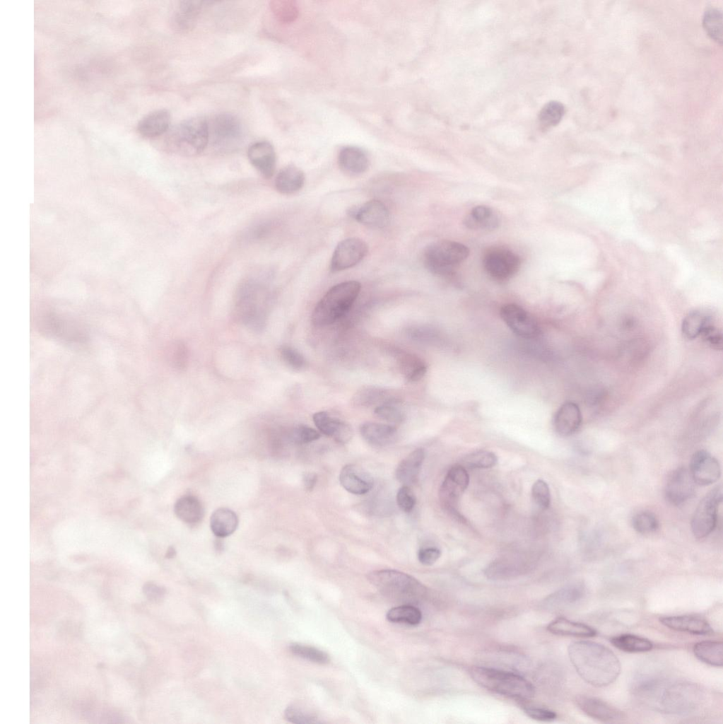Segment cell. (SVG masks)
<instances>
[{"instance_id": "obj_1", "label": "cell", "mask_w": 723, "mask_h": 724, "mask_svg": "<svg viewBox=\"0 0 723 724\" xmlns=\"http://www.w3.org/2000/svg\"><path fill=\"white\" fill-rule=\"evenodd\" d=\"M569 658L580 677L596 687L608 686L621 673V663L613 652L602 644L579 641L570 644Z\"/></svg>"}, {"instance_id": "obj_2", "label": "cell", "mask_w": 723, "mask_h": 724, "mask_svg": "<svg viewBox=\"0 0 723 724\" xmlns=\"http://www.w3.org/2000/svg\"><path fill=\"white\" fill-rule=\"evenodd\" d=\"M637 691L654 707L667 713H689L701 700V693L696 686L685 682L667 684L657 677L645 678Z\"/></svg>"}, {"instance_id": "obj_3", "label": "cell", "mask_w": 723, "mask_h": 724, "mask_svg": "<svg viewBox=\"0 0 723 724\" xmlns=\"http://www.w3.org/2000/svg\"><path fill=\"white\" fill-rule=\"evenodd\" d=\"M367 577L379 592L395 602L411 605L422 600L427 593L425 586L420 581L399 571H374Z\"/></svg>"}, {"instance_id": "obj_4", "label": "cell", "mask_w": 723, "mask_h": 724, "mask_svg": "<svg viewBox=\"0 0 723 724\" xmlns=\"http://www.w3.org/2000/svg\"><path fill=\"white\" fill-rule=\"evenodd\" d=\"M469 672L476 684L503 696L527 699L535 694V688L529 681L513 672L481 666L471 667Z\"/></svg>"}, {"instance_id": "obj_5", "label": "cell", "mask_w": 723, "mask_h": 724, "mask_svg": "<svg viewBox=\"0 0 723 724\" xmlns=\"http://www.w3.org/2000/svg\"><path fill=\"white\" fill-rule=\"evenodd\" d=\"M360 284L348 281L331 287L316 305L312 322L317 327H324L335 322L344 315L356 300Z\"/></svg>"}, {"instance_id": "obj_6", "label": "cell", "mask_w": 723, "mask_h": 724, "mask_svg": "<svg viewBox=\"0 0 723 724\" xmlns=\"http://www.w3.org/2000/svg\"><path fill=\"white\" fill-rule=\"evenodd\" d=\"M209 141L208 123L202 117L187 119L167 134L165 143L171 151L184 156L201 153Z\"/></svg>"}, {"instance_id": "obj_7", "label": "cell", "mask_w": 723, "mask_h": 724, "mask_svg": "<svg viewBox=\"0 0 723 724\" xmlns=\"http://www.w3.org/2000/svg\"><path fill=\"white\" fill-rule=\"evenodd\" d=\"M269 298L267 288L258 279H249L240 286L237 296V308L240 318L247 327L257 331L264 327V308Z\"/></svg>"}, {"instance_id": "obj_8", "label": "cell", "mask_w": 723, "mask_h": 724, "mask_svg": "<svg viewBox=\"0 0 723 724\" xmlns=\"http://www.w3.org/2000/svg\"><path fill=\"white\" fill-rule=\"evenodd\" d=\"M469 255V248L462 243L452 240H440L431 243L425 248L423 262L427 269L432 274L449 276Z\"/></svg>"}, {"instance_id": "obj_9", "label": "cell", "mask_w": 723, "mask_h": 724, "mask_svg": "<svg viewBox=\"0 0 723 724\" xmlns=\"http://www.w3.org/2000/svg\"><path fill=\"white\" fill-rule=\"evenodd\" d=\"M723 500L722 485L710 491L698 503L691 520V530L698 539L707 537L716 527L717 510Z\"/></svg>"}, {"instance_id": "obj_10", "label": "cell", "mask_w": 723, "mask_h": 724, "mask_svg": "<svg viewBox=\"0 0 723 724\" xmlns=\"http://www.w3.org/2000/svg\"><path fill=\"white\" fill-rule=\"evenodd\" d=\"M209 141L221 151L237 146L242 139V128L239 119L230 113H221L208 123Z\"/></svg>"}, {"instance_id": "obj_11", "label": "cell", "mask_w": 723, "mask_h": 724, "mask_svg": "<svg viewBox=\"0 0 723 724\" xmlns=\"http://www.w3.org/2000/svg\"><path fill=\"white\" fill-rule=\"evenodd\" d=\"M469 484V476L464 467L456 465L448 470L439 491L440 502L447 511L458 514L457 502Z\"/></svg>"}, {"instance_id": "obj_12", "label": "cell", "mask_w": 723, "mask_h": 724, "mask_svg": "<svg viewBox=\"0 0 723 724\" xmlns=\"http://www.w3.org/2000/svg\"><path fill=\"white\" fill-rule=\"evenodd\" d=\"M521 260L517 255L504 248H495L488 252L483 258V266L487 273L496 280H507L519 270Z\"/></svg>"}, {"instance_id": "obj_13", "label": "cell", "mask_w": 723, "mask_h": 724, "mask_svg": "<svg viewBox=\"0 0 723 724\" xmlns=\"http://www.w3.org/2000/svg\"><path fill=\"white\" fill-rule=\"evenodd\" d=\"M368 253V245L358 238H348L336 247L331 260L333 272L353 267L362 261Z\"/></svg>"}, {"instance_id": "obj_14", "label": "cell", "mask_w": 723, "mask_h": 724, "mask_svg": "<svg viewBox=\"0 0 723 724\" xmlns=\"http://www.w3.org/2000/svg\"><path fill=\"white\" fill-rule=\"evenodd\" d=\"M500 315L509 328L521 337L533 339L539 334L540 329L537 322L518 305H505L501 308Z\"/></svg>"}, {"instance_id": "obj_15", "label": "cell", "mask_w": 723, "mask_h": 724, "mask_svg": "<svg viewBox=\"0 0 723 724\" xmlns=\"http://www.w3.org/2000/svg\"><path fill=\"white\" fill-rule=\"evenodd\" d=\"M695 483L689 469L681 467L674 469L669 476L665 486L666 499L672 505L679 506L694 494Z\"/></svg>"}, {"instance_id": "obj_16", "label": "cell", "mask_w": 723, "mask_h": 724, "mask_svg": "<svg viewBox=\"0 0 723 724\" xmlns=\"http://www.w3.org/2000/svg\"><path fill=\"white\" fill-rule=\"evenodd\" d=\"M688 469L695 484L703 486L716 482L721 474L719 462L704 450H698L693 455Z\"/></svg>"}, {"instance_id": "obj_17", "label": "cell", "mask_w": 723, "mask_h": 724, "mask_svg": "<svg viewBox=\"0 0 723 724\" xmlns=\"http://www.w3.org/2000/svg\"><path fill=\"white\" fill-rule=\"evenodd\" d=\"M350 213L358 222L371 228H382L389 223V212L386 206L378 200L369 201L352 209Z\"/></svg>"}, {"instance_id": "obj_18", "label": "cell", "mask_w": 723, "mask_h": 724, "mask_svg": "<svg viewBox=\"0 0 723 724\" xmlns=\"http://www.w3.org/2000/svg\"><path fill=\"white\" fill-rule=\"evenodd\" d=\"M576 703L586 715L604 723L617 722L624 717L620 710L594 696H580Z\"/></svg>"}, {"instance_id": "obj_19", "label": "cell", "mask_w": 723, "mask_h": 724, "mask_svg": "<svg viewBox=\"0 0 723 724\" xmlns=\"http://www.w3.org/2000/svg\"><path fill=\"white\" fill-rule=\"evenodd\" d=\"M339 479L341 485L347 491L355 495L367 494L373 486L371 475L364 469L353 464L343 467Z\"/></svg>"}, {"instance_id": "obj_20", "label": "cell", "mask_w": 723, "mask_h": 724, "mask_svg": "<svg viewBox=\"0 0 723 724\" xmlns=\"http://www.w3.org/2000/svg\"><path fill=\"white\" fill-rule=\"evenodd\" d=\"M251 164L265 178L273 176L276 168V153L268 141H261L252 144L247 151Z\"/></svg>"}, {"instance_id": "obj_21", "label": "cell", "mask_w": 723, "mask_h": 724, "mask_svg": "<svg viewBox=\"0 0 723 724\" xmlns=\"http://www.w3.org/2000/svg\"><path fill=\"white\" fill-rule=\"evenodd\" d=\"M312 419L321 433L338 443H346L353 436V430L349 424L333 417L327 411L316 412Z\"/></svg>"}, {"instance_id": "obj_22", "label": "cell", "mask_w": 723, "mask_h": 724, "mask_svg": "<svg viewBox=\"0 0 723 724\" xmlns=\"http://www.w3.org/2000/svg\"><path fill=\"white\" fill-rule=\"evenodd\" d=\"M664 626L676 631L694 635H712L713 629L704 619L690 615L668 616L659 618Z\"/></svg>"}, {"instance_id": "obj_23", "label": "cell", "mask_w": 723, "mask_h": 724, "mask_svg": "<svg viewBox=\"0 0 723 724\" xmlns=\"http://www.w3.org/2000/svg\"><path fill=\"white\" fill-rule=\"evenodd\" d=\"M585 593V587L582 583L569 584L545 598L543 606L549 610L563 609L578 603L584 597Z\"/></svg>"}, {"instance_id": "obj_24", "label": "cell", "mask_w": 723, "mask_h": 724, "mask_svg": "<svg viewBox=\"0 0 723 724\" xmlns=\"http://www.w3.org/2000/svg\"><path fill=\"white\" fill-rule=\"evenodd\" d=\"M581 423V411L578 405L572 402L564 403L556 412L554 419L555 429L562 436H569L575 433Z\"/></svg>"}, {"instance_id": "obj_25", "label": "cell", "mask_w": 723, "mask_h": 724, "mask_svg": "<svg viewBox=\"0 0 723 724\" xmlns=\"http://www.w3.org/2000/svg\"><path fill=\"white\" fill-rule=\"evenodd\" d=\"M360 433L367 443L377 447L394 443L397 436V430L395 427L370 421L361 424Z\"/></svg>"}, {"instance_id": "obj_26", "label": "cell", "mask_w": 723, "mask_h": 724, "mask_svg": "<svg viewBox=\"0 0 723 724\" xmlns=\"http://www.w3.org/2000/svg\"><path fill=\"white\" fill-rule=\"evenodd\" d=\"M339 165L345 173L355 176L366 171L369 160L366 153L355 146H346L339 154Z\"/></svg>"}, {"instance_id": "obj_27", "label": "cell", "mask_w": 723, "mask_h": 724, "mask_svg": "<svg viewBox=\"0 0 723 724\" xmlns=\"http://www.w3.org/2000/svg\"><path fill=\"white\" fill-rule=\"evenodd\" d=\"M425 459V451L418 448L406 455L398 465L395 471L396 479L403 485L409 486L418 479Z\"/></svg>"}, {"instance_id": "obj_28", "label": "cell", "mask_w": 723, "mask_h": 724, "mask_svg": "<svg viewBox=\"0 0 723 724\" xmlns=\"http://www.w3.org/2000/svg\"><path fill=\"white\" fill-rule=\"evenodd\" d=\"M206 3L203 1H180L172 16L175 28L181 31H187L193 28L201 11Z\"/></svg>"}, {"instance_id": "obj_29", "label": "cell", "mask_w": 723, "mask_h": 724, "mask_svg": "<svg viewBox=\"0 0 723 724\" xmlns=\"http://www.w3.org/2000/svg\"><path fill=\"white\" fill-rule=\"evenodd\" d=\"M170 121V114L167 110H155L148 114L139 121L137 129L141 135L146 137L158 136L168 130Z\"/></svg>"}, {"instance_id": "obj_30", "label": "cell", "mask_w": 723, "mask_h": 724, "mask_svg": "<svg viewBox=\"0 0 723 724\" xmlns=\"http://www.w3.org/2000/svg\"><path fill=\"white\" fill-rule=\"evenodd\" d=\"M546 629L550 633L559 636L590 638L596 635V630L592 627L564 617L553 619L548 624Z\"/></svg>"}, {"instance_id": "obj_31", "label": "cell", "mask_w": 723, "mask_h": 724, "mask_svg": "<svg viewBox=\"0 0 723 724\" xmlns=\"http://www.w3.org/2000/svg\"><path fill=\"white\" fill-rule=\"evenodd\" d=\"M305 175L298 167L290 165L282 168L275 179L276 190L283 194H291L304 185Z\"/></svg>"}, {"instance_id": "obj_32", "label": "cell", "mask_w": 723, "mask_h": 724, "mask_svg": "<svg viewBox=\"0 0 723 724\" xmlns=\"http://www.w3.org/2000/svg\"><path fill=\"white\" fill-rule=\"evenodd\" d=\"M464 223L471 229L492 230L498 227L500 218L490 207L479 205L471 209L464 218Z\"/></svg>"}, {"instance_id": "obj_33", "label": "cell", "mask_w": 723, "mask_h": 724, "mask_svg": "<svg viewBox=\"0 0 723 724\" xmlns=\"http://www.w3.org/2000/svg\"><path fill=\"white\" fill-rule=\"evenodd\" d=\"M238 525V518L234 511L226 508L216 510L211 516L210 526L218 537H225L233 534Z\"/></svg>"}, {"instance_id": "obj_34", "label": "cell", "mask_w": 723, "mask_h": 724, "mask_svg": "<svg viewBox=\"0 0 723 724\" xmlns=\"http://www.w3.org/2000/svg\"><path fill=\"white\" fill-rule=\"evenodd\" d=\"M174 512L182 521L194 524L202 518L204 508L198 498L192 496H184L176 501Z\"/></svg>"}, {"instance_id": "obj_35", "label": "cell", "mask_w": 723, "mask_h": 724, "mask_svg": "<svg viewBox=\"0 0 723 724\" xmlns=\"http://www.w3.org/2000/svg\"><path fill=\"white\" fill-rule=\"evenodd\" d=\"M695 656L700 661L714 667L723 665V643L718 641H703L693 646Z\"/></svg>"}, {"instance_id": "obj_36", "label": "cell", "mask_w": 723, "mask_h": 724, "mask_svg": "<svg viewBox=\"0 0 723 724\" xmlns=\"http://www.w3.org/2000/svg\"><path fill=\"white\" fill-rule=\"evenodd\" d=\"M610 642L616 648L627 653H643L653 648V643L649 639L630 634L614 636Z\"/></svg>"}, {"instance_id": "obj_37", "label": "cell", "mask_w": 723, "mask_h": 724, "mask_svg": "<svg viewBox=\"0 0 723 724\" xmlns=\"http://www.w3.org/2000/svg\"><path fill=\"white\" fill-rule=\"evenodd\" d=\"M712 321V317L703 311H691L683 320L682 333L687 339H694L700 336L704 328Z\"/></svg>"}, {"instance_id": "obj_38", "label": "cell", "mask_w": 723, "mask_h": 724, "mask_svg": "<svg viewBox=\"0 0 723 724\" xmlns=\"http://www.w3.org/2000/svg\"><path fill=\"white\" fill-rule=\"evenodd\" d=\"M386 617L393 623H404L417 625L422 619V614L418 608L412 605H403L390 609Z\"/></svg>"}, {"instance_id": "obj_39", "label": "cell", "mask_w": 723, "mask_h": 724, "mask_svg": "<svg viewBox=\"0 0 723 724\" xmlns=\"http://www.w3.org/2000/svg\"><path fill=\"white\" fill-rule=\"evenodd\" d=\"M270 8L275 18L283 23L294 21L299 13L297 3L292 0H273Z\"/></svg>"}, {"instance_id": "obj_40", "label": "cell", "mask_w": 723, "mask_h": 724, "mask_svg": "<svg viewBox=\"0 0 723 724\" xmlns=\"http://www.w3.org/2000/svg\"><path fill=\"white\" fill-rule=\"evenodd\" d=\"M703 26L716 42H722V13L717 8H708L703 16Z\"/></svg>"}, {"instance_id": "obj_41", "label": "cell", "mask_w": 723, "mask_h": 724, "mask_svg": "<svg viewBox=\"0 0 723 724\" xmlns=\"http://www.w3.org/2000/svg\"><path fill=\"white\" fill-rule=\"evenodd\" d=\"M519 572L518 566L507 560L495 561L488 565L485 571L487 577L493 580L507 579L517 575Z\"/></svg>"}, {"instance_id": "obj_42", "label": "cell", "mask_w": 723, "mask_h": 724, "mask_svg": "<svg viewBox=\"0 0 723 724\" xmlns=\"http://www.w3.org/2000/svg\"><path fill=\"white\" fill-rule=\"evenodd\" d=\"M290 650L294 655L315 663L324 665L330 661L327 653L310 646L293 643L290 646Z\"/></svg>"}, {"instance_id": "obj_43", "label": "cell", "mask_w": 723, "mask_h": 724, "mask_svg": "<svg viewBox=\"0 0 723 724\" xmlns=\"http://www.w3.org/2000/svg\"><path fill=\"white\" fill-rule=\"evenodd\" d=\"M632 525L640 534H650L658 530L659 524L656 515L650 511H640L632 518Z\"/></svg>"}, {"instance_id": "obj_44", "label": "cell", "mask_w": 723, "mask_h": 724, "mask_svg": "<svg viewBox=\"0 0 723 724\" xmlns=\"http://www.w3.org/2000/svg\"><path fill=\"white\" fill-rule=\"evenodd\" d=\"M565 113L563 105L558 101L546 104L539 112V119L543 127H549L557 124Z\"/></svg>"}, {"instance_id": "obj_45", "label": "cell", "mask_w": 723, "mask_h": 724, "mask_svg": "<svg viewBox=\"0 0 723 724\" xmlns=\"http://www.w3.org/2000/svg\"><path fill=\"white\" fill-rule=\"evenodd\" d=\"M355 402L364 406H370L374 404L380 403V405L387 403H396L392 397L387 393L378 389L367 388L357 393Z\"/></svg>"}, {"instance_id": "obj_46", "label": "cell", "mask_w": 723, "mask_h": 724, "mask_svg": "<svg viewBox=\"0 0 723 724\" xmlns=\"http://www.w3.org/2000/svg\"><path fill=\"white\" fill-rule=\"evenodd\" d=\"M498 459L496 455L488 450L474 452L464 459V465L469 468H490L495 465Z\"/></svg>"}, {"instance_id": "obj_47", "label": "cell", "mask_w": 723, "mask_h": 724, "mask_svg": "<svg viewBox=\"0 0 723 724\" xmlns=\"http://www.w3.org/2000/svg\"><path fill=\"white\" fill-rule=\"evenodd\" d=\"M395 403H387L377 406L375 414L380 419L392 424H400L405 416L403 411L394 406Z\"/></svg>"}, {"instance_id": "obj_48", "label": "cell", "mask_w": 723, "mask_h": 724, "mask_svg": "<svg viewBox=\"0 0 723 724\" xmlns=\"http://www.w3.org/2000/svg\"><path fill=\"white\" fill-rule=\"evenodd\" d=\"M531 496L535 503L542 510L547 509L551 503L548 485L542 479L536 480L531 487Z\"/></svg>"}, {"instance_id": "obj_49", "label": "cell", "mask_w": 723, "mask_h": 724, "mask_svg": "<svg viewBox=\"0 0 723 724\" xmlns=\"http://www.w3.org/2000/svg\"><path fill=\"white\" fill-rule=\"evenodd\" d=\"M284 715L286 720L293 723L313 724L322 723L315 715L293 706L288 707L285 710Z\"/></svg>"}, {"instance_id": "obj_50", "label": "cell", "mask_w": 723, "mask_h": 724, "mask_svg": "<svg viewBox=\"0 0 723 724\" xmlns=\"http://www.w3.org/2000/svg\"><path fill=\"white\" fill-rule=\"evenodd\" d=\"M290 436L294 443L305 444L318 440L320 433L310 426L300 425L291 431Z\"/></svg>"}, {"instance_id": "obj_51", "label": "cell", "mask_w": 723, "mask_h": 724, "mask_svg": "<svg viewBox=\"0 0 723 724\" xmlns=\"http://www.w3.org/2000/svg\"><path fill=\"white\" fill-rule=\"evenodd\" d=\"M281 356L286 363L294 370H301L305 366V359L295 349L283 346L280 349Z\"/></svg>"}, {"instance_id": "obj_52", "label": "cell", "mask_w": 723, "mask_h": 724, "mask_svg": "<svg viewBox=\"0 0 723 724\" xmlns=\"http://www.w3.org/2000/svg\"><path fill=\"white\" fill-rule=\"evenodd\" d=\"M171 361L175 368L182 370L186 368L188 361V350L182 341H176L171 350Z\"/></svg>"}, {"instance_id": "obj_53", "label": "cell", "mask_w": 723, "mask_h": 724, "mask_svg": "<svg viewBox=\"0 0 723 724\" xmlns=\"http://www.w3.org/2000/svg\"><path fill=\"white\" fill-rule=\"evenodd\" d=\"M416 497L408 486L403 485L397 491L396 502L400 509L405 513L411 512L416 504Z\"/></svg>"}, {"instance_id": "obj_54", "label": "cell", "mask_w": 723, "mask_h": 724, "mask_svg": "<svg viewBox=\"0 0 723 724\" xmlns=\"http://www.w3.org/2000/svg\"><path fill=\"white\" fill-rule=\"evenodd\" d=\"M700 336L711 347L717 350L722 349V334L715 326L712 321L704 328Z\"/></svg>"}, {"instance_id": "obj_55", "label": "cell", "mask_w": 723, "mask_h": 724, "mask_svg": "<svg viewBox=\"0 0 723 724\" xmlns=\"http://www.w3.org/2000/svg\"><path fill=\"white\" fill-rule=\"evenodd\" d=\"M523 710L529 718L543 722H550L557 718L556 712L541 707L524 706Z\"/></svg>"}, {"instance_id": "obj_56", "label": "cell", "mask_w": 723, "mask_h": 724, "mask_svg": "<svg viewBox=\"0 0 723 724\" xmlns=\"http://www.w3.org/2000/svg\"><path fill=\"white\" fill-rule=\"evenodd\" d=\"M440 555L441 551L437 548H423L418 550V559L423 565L430 566L438 560Z\"/></svg>"}, {"instance_id": "obj_57", "label": "cell", "mask_w": 723, "mask_h": 724, "mask_svg": "<svg viewBox=\"0 0 723 724\" xmlns=\"http://www.w3.org/2000/svg\"><path fill=\"white\" fill-rule=\"evenodd\" d=\"M143 591L147 597L153 601L160 600L165 593L164 588L153 583H146L143 587Z\"/></svg>"}, {"instance_id": "obj_58", "label": "cell", "mask_w": 723, "mask_h": 724, "mask_svg": "<svg viewBox=\"0 0 723 724\" xmlns=\"http://www.w3.org/2000/svg\"><path fill=\"white\" fill-rule=\"evenodd\" d=\"M427 367L424 364H421L409 373L406 376V379L410 382L418 381L425 375Z\"/></svg>"}, {"instance_id": "obj_59", "label": "cell", "mask_w": 723, "mask_h": 724, "mask_svg": "<svg viewBox=\"0 0 723 724\" xmlns=\"http://www.w3.org/2000/svg\"><path fill=\"white\" fill-rule=\"evenodd\" d=\"M317 481V476L313 472H307L304 474L302 477V483L306 490L311 491L315 487Z\"/></svg>"}, {"instance_id": "obj_60", "label": "cell", "mask_w": 723, "mask_h": 724, "mask_svg": "<svg viewBox=\"0 0 723 724\" xmlns=\"http://www.w3.org/2000/svg\"><path fill=\"white\" fill-rule=\"evenodd\" d=\"M176 554V551L173 547H170L167 550L165 557L167 559L173 558Z\"/></svg>"}]
</instances>
